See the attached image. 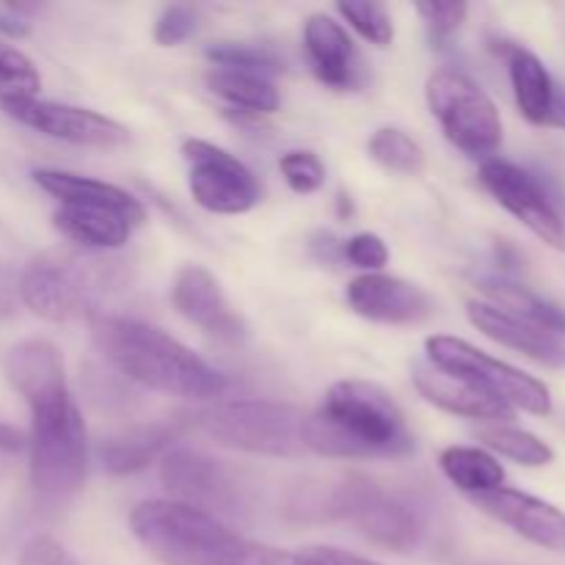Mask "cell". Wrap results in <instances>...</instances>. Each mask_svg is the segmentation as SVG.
Segmentation results:
<instances>
[{
	"label": "cell",
	"instance_id": "1",
	"mask_svg": "<svg viewBox=\"0 0 565 565\" xmlns=\"http://www.w3.org/2000/svg\"><path fill=\"white\" fill-rule=\"evenodd\" d=\"M6 379L31 408V486L44 505H64L83 489L86 428L66 386L64 359L47 340L17 342L6 353Z\"/></svg>",
	"mask_w": 565,
	"mask_h": 565
},
{
	"label": "cell",
	"instance_id": "2",
	"mask_svg": "<svg viewBox=\"0 0 565 565\" xmlns=\"http://www.w3.org/2000/svg\"><path fill=\"white\" fill-rule=\"evenodd\" d=\"M132 535L163 565H301L292 552L259 544L221 519L174 500L132 508Z\"/></svg>",
	"mask_w": 565,
	"mask_h": 565
},
{
	"label": "cell",
	"instance_id": "3",
	"mask_svg": "<svg viewBox=\"0 0 565 565\" xmlns=\"http://www.w3.org/2000/svg\"><path fill=\"white\" fill-rule=\"evenodd\" d=\"M92 340L121 375L147 390L210 401L230 386L226 375L210 367L191 348L141 320L99 315L92 323Z\"/></svg>",
	"mask_w": 565,
	"mask_h": 565
},
{
	"label": "cell",
	"instance_id": "4",
	"mask_svg": "<svg viewBox=\"0 0 565 565\" xmlns=\"http://www.w3.org/2000/svg\"><path fill=\"white\" fill-rule=\"evenodd\" d=\"M307 450L326 458H397L414 450L401 406L367 381H340L323 406L307 414Z\"/></svg>",
	"mask_w": 565,
	"mask_h": 565
},
{
	"label": "cell",
	"instance_id": "5",
	"mask_svg": "<svg viewBox=\"0 0 565 565\" xmlns=\"http://www.w3.org/2000/svg\"><path fill=\"white\" fill-rule=\"evenodd\" d=\"M119 263L94 257L47 254L28 265L17 279V296L33 315L53 323L94 312L108 292L121 285Z\"/></svg>",
	"mask_w": 565,
	"mask_h": 565
},
{
	"label": "cell",
	"instance_id": "6",
	"mask_svg": "<svg viewBox=\"0 0 565 565\" xmlns=\"http://www.w3.org/2000/svg\"><path fill=\"white\" fill-rule=\"evenodd\" d=\"M199 428L218 445L254 456L296 458L307 450V412L290 403L237 401L218 403L196 417Z\"/></svg>",
	"mask_w": 565,
	"mask_h": 565
},
{
	"label": "cell",
	"instance_id": "7",
	"mask_svg": "<svg viewBox=\"0 0 565 565\" xmlns=\"http://www.w3.org/2000/svg\"><path fill=\"white\" fill-rule=\"evenodd\" d=\"M425 348H428V359L434 367L469 381L478 390L494 395L505 406L522 408V412L535 414V417H546L552 412V397L546 384H541L533 375L522 373L513 364L489 356L480 348L469 345L467 340L439 334L430 337Z\"/></svg>",
	"mask_w": 565,
	"mask_h": 565
},
{
	"label": "cell",
	"instance_id": "8",
	"mask_svg": "<svg viewBox=\"0 0 565 565\" xmlns=\"http://www.w3.org/2000/svg\"><path fill=\"white\" fill-rule=\"evenodd\" d=\"M428 105L439 119L445 136L461 152L472 158H489L502 143V119L489 94L452 70H439L430 75Z\"/></svg>",
	"mask_w": 565,
	"mask_h": 565
},
{
	"label": "cell",
	"instance_id": "9",
	"mask_svg": "<svg viewBox=\"0 0 565 565\" xmlns=\"http://www.w3.org/2000/svg\"><path fill=\"white\" fill-rule=\"evenodd\" d=\"M182 158L188 163V188L199 207L237 215L257 207L263 199L257 177L226 149L202 138H188L182 143Z\"/></svg>",
	"mask_w": 565,
	"mask_h": 565
},
{
	"label": "cell",
	"instance_id": "10",
	"mask_svg": "<svg viewBox=\"0 0 565 565\" xmlns=\"http://www.w3.org/2000/svg\"><path fill=\"white\" fill-rule=\"evenodd\" d=\"M160 480L166 489L188 508L210 516H241L246 513L248 497L237 475L226 463L196 450H174L163 458Z\"/></svg>",
	"mask_w": 565,
	"mask_h": 565
},
{
	"label": "cell",
	"instance_id": "11",
	"mask_svg": "<svg viewBox=\"0 0 565 565\" xmlns=\"http://www.w3.org/2000/svg\"><path fill=\"white\" fill-rule=\"evenodd\" d=\"M480 182L539 241H544L550 248H557V252H565L563 215L557 213L546 188L530 171L511 163V160L489 158L480 166Z\"/></svg>",
	"mask_w": 565,
	"mask_h": 565
},
{
	"label": "cell",
	"instance_id": "12",
	"mask_svg": "<svg viewBox=\"0 0 565 565\" xmlns=\"http://www.w3.org/2000/svg\"><path fill=\"white\" fill-rule=\"evenodd\" d=\"M6 114L17 119L20 125L33 127L58 141L77 143V147H97L110 149L121 147L127 141V127L108 116L97 114L88 108H75L64 103H47V99H25V103L6 105Z\"/></svg>",
	"mask_w": 565,
	"mask_h": 565
},
{
	"label": "cell",
	"instance_id": "13",
	"mask_svg": "<svg viewBox=\"0 0 565 565\" xmlns=\"http://www.w3.org/2000/svg\"><path fill=\"white\" fill-rule=\"evenodd\" d=\"M381 486L364 475L307 480L287 494L285 516L298 524L356 522L359 513L375 500Z\"/></svg>",
	"mask_w": 565,
	"mask_h": 565
},
{
	"label": "cell",
	"instance_id": "14",
	"mask_svg": "<svg viewBox=\"0 0 565 565\" xmlns=\"http://www.w3.org/2000/svg\"><path fill=\"white\" fill-rule=\"evenodd\" d=\"M472 500L486 516L511 527L530 544L552 552H565V513L561 508L550 505L533 494H524V491L505 489V486L472 497Z\"/></svg>",
	"mask_w": 565,
	"mask_h": 565
},
{
	"label": "cell",
	"instance_id": "15",
	"mask_svg": "<svg viewBox=\"0 0 565 565\" xmlns=\"http://www.w3.org/2000/svg\"><path fill=\"white\" fill-rule=\"evenodd\" d=\"M348 303L373 323L414 326L434 315V301L417 285L384 274H364L348 287Z\"/></svg>",
	"mask_w": 565,
	"mask_h": 565
},
{
	"label": "cell",
	"instance_id": "16",
	"mask_svg": "<svg viewBox=\"0 0 565 565\" xmlns=\"http://www.w3.org/2000/svg\"><path fill=\"white\" fill-rule=\"evenodd\" d=\"M171 303L188 323L199 326L207 334L221 337V340L246 337L243 318L230 307L215 276L204 270L202 265L180 268V274L174 276V287H171Z\"/></svg>",
	"mask_w": 565,
	"mask_h": 565
},
{
	"label": "cell",
	"instance_id": "17",
	"mask_svg": "<svg viewBox=\"0 0 565 565\" xmlns=\"http://www.w3.org/2000/svg\"><path fill=\"white\" fill-rule=\"evenodd\" d=\"M500 53L508 61L513 94H516V105L524 119L541 127L565 130V88L555 83L544 61L513 42H502Z\"/></svg>",
	"mask_w": 565,
	"mask_h": 565
},
{
	"label": "cell",
	"instance_id": "18",
	"mask_svg": "<svg viewBox=\"0 0 565 565\" xmlns=\"http://www.w3.org/2000/svg\"><path fill=\"white\" fill-rule=\"evenodd\" d=\"M303 47L315 75L337 92H348L362 83V58L345 28L329 14H312L303 28Z\"/></svg>",
	"mask_w": 565,
	"mask_h": 565
},
{
	"label": "cell",
	"instance_id": "19",
	"mask_svg": "<svg viewBox=\"0 0 565 565\" xmlns=\"http://www.w3.org/2000/svg\"><path fill=\"white\" fill-rule=\"evenodd\" d=\"M469 320L483 331L489 340L500 342V345L519 351L522 356L533 359V362L544 364L550 370L565 367V340L552 334V331L539 329L533 323L513 318V315L502 312V309L491 307L486 301L469 303Z\"/></svg>",
	"mask_w": 565,
	"mask_h": 565
},
{
	"label": "cell",
	"instance_id": "20",
	"mask_svg": "<svg viewBox=\"0 0 565 565\" xmlns=\"http://www.w3.org/2000/svg\"><path fill=\"white\" fill-rule=\"evenodd\" d=\"M414 384H417L419 395H423L425 401L445 408V412L458 414V417L486 419V423L497 425H505L508 419H513L511 406L497 401L489 392L478 390V386L469 384V381L434 367V364L414 370Z\"/></svg>",
	"mask_w": 565,
	"mask_h": 565
},
{
	"label": "cell",
	"instance_id": "21",
	"mask_svg": "<svg viewBox=\"0 0 565 565\" xmlns=\"http://www.w3.org/2000/svg\"><path fill=\"white\" fill-rule=\"evenodd\" d=\"M53 224L66 241L88 248H119L130 237L136 221L116 207L105 204H61Z\"/></svg>",
	"mask_w": 565,
	"mask_h": 565
},
{
	"label": "cell",
	"instance_id": "22",
	"mask_svg": "<svg viewBox=\"0 0 565 565\" xmlns=\"http://www.w3.org/2000/svg\"><path fill=\"white\" fill-rule=\"evenodd\" d=\"M353 524H356L364 539L392 552L412 550L419 541V533H423V519H419L417 508L408 505L401 497L386 494L384 489L359 513Z\"/></svg>",
	"mask_w": 565,
	"mask_h": 565
},
{
	"label": "cell",
	"instance_id": "23",
	"mask_svg": "<svg viewBox=\"0 0 565 565\" xmlns=\"http://www.w3.org/2000/svg\"><path fill=\"white\" fill-rule=\"evenodd\" d=\"M182 434L180 419H163V423H147L136 425V428L125 430V434L114 436L103 445L99 456H103L105 469L110 475H132L141 472L143 467L154 461L177 436Z\"/></svg>",
	"mask_w": 565,
	"mask_h": 565
},
{
	"label": "cell",
	"instance_id": "24",
	"mask_svg": "<svg viewBox=\"0 0 565 565\" xmlns=\"http://www.w3.org/2000/svg\"><path fill=\"white\" fill-rule=\"evenodd\" d=\"M33 182L44 193L58 199L61 204H105V207H116L127 213L136 224H141L143 215H147L143 213V204L136 196L121 191L119 185H110V182L88 180V177L55 169H36L33 171Z\"/></svg>",
	"mask_w": 565,
	"mask_h": 565
},
{
	"label": "cell",
	"instance_id": "25",
	"mask_svg": "<svg viewBox=\"0 0 565 565\" xmlns=\"http://www.w3.org/2000/svg\"><path fill=\"white\" fill-rule=\"evenodd\" d=\"M480 290L491 298V301H486L491 303V307L502 309V312L513 315V318L524 320V323H533L539 326V329L552 331V334L563 337L565 340V309L557 307L550 298L539 296V292L505 279L483 281Z\"/></svg>",
	"mask_w": 565,
	"mask_h": 565
},
{
	"label": "cell",
	"instance_id": "26",
	"mask_svg": "<svg viewBox=\"0 0 565 565\" xmlns=\"http://www.w3.org/2000/svg\"><path fill=\"white\" fill-rule=\"evenodd\" d=\"M441 472L452 480L461 491L478 497L486 491L502 489L505 469L491 452L480 447H447L439 458Z\"/></svg>",
	"mask_w": 565,
	"mask_h": 565
},
{
	"label": "cell",
	"instance_id": "27",
	"mask_svg": "<svg viewBox=\"0 0 565 565\" xmlns=\"http://www.w3.org/2000/svg\"><path fill=\"white\" fill-rule=\"evenodd\" d=\"M207 88L215 97L226 99L235 108L248 110V114H274L279 108V92L274 83L263 75L237 70H218L215 66L207 75Z\"/></svg>",
	"mask_w": 565,
	"mask_h": 565
},
{
	"label": "cell",
	"instance_id": "28",
	"mask_svg": "<svg viewBox=\"0 0 565 565\" xmlns=\"http://www.w3.org/2000/svg\"><path fill=\"white\" fill-rule=\"evenodd\" d=\"M478 439L489 450L500 452V456L511 458V461L522 463V467H546L555 458V452H552V447L546 441H541L530 430L513 428V425H489V428H480Z\"/></svg>",
	"mask_w": 565,
	"mask_h": 565
},
{
	"label": "cell",
	"instance_id": "29",
	"mask_svg": "<svg viewBox=\"0 0 565 565\" xmlns=\"http://www.w3.org/2000/svg\"><path fill=\"white\" fill-rule=\"evenodd\" d=\"M42 92V77L22 50L0 42V108L11 103L36 99Z\"/></svg>",
	"mask_w": 565,
	"mask_h": 565
},
{
	"label": "cell",
	"instance_id": "30",
	"mask_svg": "<svg viewBox=\"0 0 565 565\" xmlns=\"http://www.w3.org/2000/svg\"><path fill=\"white\" fill-rule=\"evenodd\" d=\"M370 158L384 169L397 171V174H419L425 169V152L408 132L397 127H381L367 143Z\"/></svg>",
	"mask_w": 565,
	"mask_h": 565
},
{
	"label": "cell",
	"instance_id": "31",
	"mask_svg": "<svg viewBox=\"0 0 565 565\" xmlns=\"http://www.w3.org/2000/svg\"><path fill=\"white\" fill-rule=\"evenodd\" d=\"M210 61L218 70H237L252 72V75H276L285 70V61L274 53V50L263 47V44H246V42H213L204 50Z\"/></svg>",
	"mask_w": 565,
	"mask_h": 565
},
{
	"label": "cell",
	"instance_id": "32",
	"mask_svg": "<svg viewBox=\"0 0 565 565\" xmlns=\"http://www.w3.org/2000/svg\"><path fill=\"white\" fill-rule=\"evenodd\" d=\"M337 11L362 33L367 42L373 44H390L395 36V28H392L390 14H386L384 6L379 3H337Z\"/></svg>",
	"mask_w": 565,
	"mask_h": 565
},
{
	"label": "cell",
	"instance_id": "33",
	"mask_svg": "<svg viewBox=\"0 0 565 565\" xmlns=\"http://www.w3.org/2000/svg\"><path fill=\"white\" fill-rule=\"evenodd\" d=\"M281 177L296 193H315L326 180V169L318 154L312 152H287L279 160Z\"/></svg>",
	"mask_w": 565,
	"mask_h": 565
},
{
	"label": "cell",
	"instance_id": "34",
	"mask_svg": "<svg viewBox=\"0 0 565 565\" xmlns=\"http://www.w3.org/2000/svg\"><path fill=\"white\" fill-rule=\"evenodd\" d=\"M199 14L193 6H166L163 14L154 22V42L163 47H174V44L185 42L196 33Z\"/></svg>",
	"mask_w": 565,
	"mask_h": 565
},
{
	"label": "cell",
	"instance_id": "35",
	"mask_svg": "<svg viewBox=\"0 0 565 565\" xmlns=\"http://www.w3.org/2000/svg\"><path fill=\"white\" fill-rule=\"evenodd\" d=\"M417 11L425 20V25H428L430 36H434L436 42H441V39H447L450 33H456L458 28L463 25V20H467L469 14V6L467 3H417Z\"/></svg>",
	"mask_w": 565,
	"mask_h": 565
},
{
	"label": "cell",
	"instance_id": "36",
	"mask_svg": "<svg viewBox=\"0 0 565 565\" xmlns=\"http://www.w3.org/2000/svg\"><path fill=\"white\" fill-rule=\"evenodd\" d=\"M345 257L351 259L356 268L379 270L384 268L386 259H390V252H386V243L381 241L379 235L362 232V235H353L351 241L345 243Z\"/></svg>",
	"mask_w": 565,
	"mask_h": 565
},
{
	"label": "cell",
	"instance_id": "37",
	"mask_svg": "<svg viewBox=\"0 0 565 565\" xmlns=\"http://www.w3.org/2000/svg\"><path fill=\"white\" fill-rule=\"evenodd\" d=\"M17 565H77V561L55 539L36 535L22 546Z\"/></svg>",
	"mask_w": 565,
	"mask_h": 565
},
{
	"label": "cell",
	"instance_id": "38",
	"mask_svg": "<svg viewBox=\"0 0 565 565\" xmlns=\"http://www.w3.org/2000/svg\"><path fill=\"white\" fill-rule=\"evenodd\" d=\"M296 557L301 565H381L375 561H367V557L334 550V546H309V550L296 552Z\"/></svg>",
	"mask_w": 565,
	"mask_h": 565
},
{
	"label": "cell",
	"instance_id": "39",
	"mask_svg": "<svg viewBox=\"0 0 565 565\" xmlns=\"http://www.w3.org/2000/svg\"><path fill=\"white\" fill-rule=\"evenodd\" d=\"M14 292H17V281L9 279V270L0 268V315L11 312V307H14Z\"/></svg>",
	"mask_w": 565,
	"mask_h": 565
},
{
	"label": "cell",
	"instance_id": "40",
	"mask_svg": "<svg viewBox=\"0 0 565 565\" xmlns=\"http://www.w3.org/2000/svg\"><path fill=\"white\" fill-rule=\"evenodd\" d=\"M0 33H6V36H25L28 22L11 14V11H0Z\"/></svg>",
	"mask_w": 565,
	"mask_h": 565
}]
</instances>
